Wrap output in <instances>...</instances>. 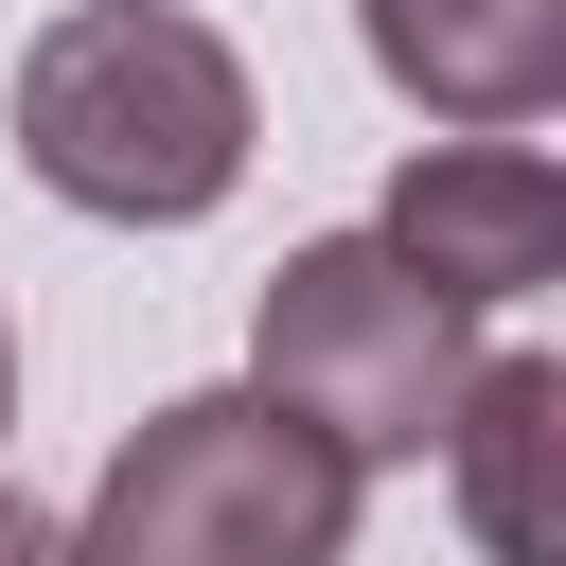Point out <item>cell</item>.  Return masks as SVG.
Listing matches in <instances>:
<instances>
[{
	"label": "cell",
	"mask_w": 566,
	"mask_h": 566,
	"mask_svg": "<svg viewBox=\"0 0 566 566\" xmlns=\"http://www.w3.org/2000/svg\"><path fill=\"white\" fill-rule=\"evenodd\" d=\"M0 424H18V336H0Z\"/></svg>",
	"instance_id": "cell-8"
},
{
	"label": "cell",
	"mask_w": 566,
	"mask_h": 566,
	"mask_svg": "<svg viewBox=\"0 0 566 566\" xmlns=\"http://www.w3.org/2000/svg\"><path fill=\"white\" fill-rule=\"evenodd\" d=\"M248 53L177 0H71L35 53H18V159L35 195L106 212V230H195L230 212L248 177Z\"/></svg>",
	"instance_id": "cell-1"
},
{
	"label": "cell",
	"mask_w": 566,
	"mask_h": 566,
	"mask_svg": "<svg viewBox=\"0 0 566 566\" xmlns=\"http://www.w3.org/2000/svg\"><path fill=\"white\" fill-rule=\"evenodd\" d=\"M442 460H460V531H478V566H566V513H548L566 371H548V354H478L460 407H442Z\"/></svg>",
	"instance_id": "cell-6"
},
{
	"label": "cell",
	"mask_w": 566,
	"mask_h": 566,
	"mask_svg": "<svg viewBox=\"0 0 566 566\" xmlns=\"http://www.w3.org/2000/svg\"><path fill=\"white\" fill-rule=\"evenodd\" d=\"M0 566H71V531H53L35 495H0Z\"/></svg>",
	"instance_id": "cell-7"
},
{
	"label": "cell",
	"mask_w": 566,
	"mask_h": 566,
	"mask_svg": "<svg viewBox=\"0 0 566 566\" xmlns=\"http://www.w3.org/2000/svg\"><path fill=\"white\" fill-rule=\"evenodd\" d=\"M460 371H478V318H460V301H424L371 230L283 248V265H265V301H248V389H265L283 424H318L354 478H371V460H424V442H442V407H460Z\"/></svg>",
	"instance_id": "cell-3"
},
{
	"label": "cell",
	"mask_w": 566,
	"mask_h": 566,
	"mask_svg": "<svg viewBox=\"0 0 566 566\" xmlns=\"http://www.w3.org/2000/svg\"><path fill=\"white\" fill-rule=\"evenodd\" d=\"M354 460L318 424H283L265 389H177L106 442L71 566H336L354 548Z\"/></svg>",
	"instance_id": "cell-2"
},
{
	"label": "cell",
	"mask_w": 566,
	"mask_h": 566,
	"mask_svg": "<svg viewBox=\"0 0 566 566\" xmlns=\"http://www.w3.org/2000/svg\"><path fill=\"white\" fill-rule=\"evenodd\" d=\"M354 35H371V71H389L424 124H460V142H495V124H531V106L566 88V0H354Z\"/></svg>",
	"instance_id": "cell-5"
},
{
	"label": "cell",
	"mask_w": 566,
	"mask_h": 566,
	"mask_svg": "<svg viewBox=\"0 0 566 566\" xmlns=\"http://www.w3.org/2000/svg\"><path fill=\"white\" fill-rule=\"evenodd\" d=\"M371 248H389V265H407L424 301L495 318V301H531V283L566 265V177H548L531 142H424V159L389 177Z\"/></svg>",
	"instance_id": "cell-4"
}]
</instances>
